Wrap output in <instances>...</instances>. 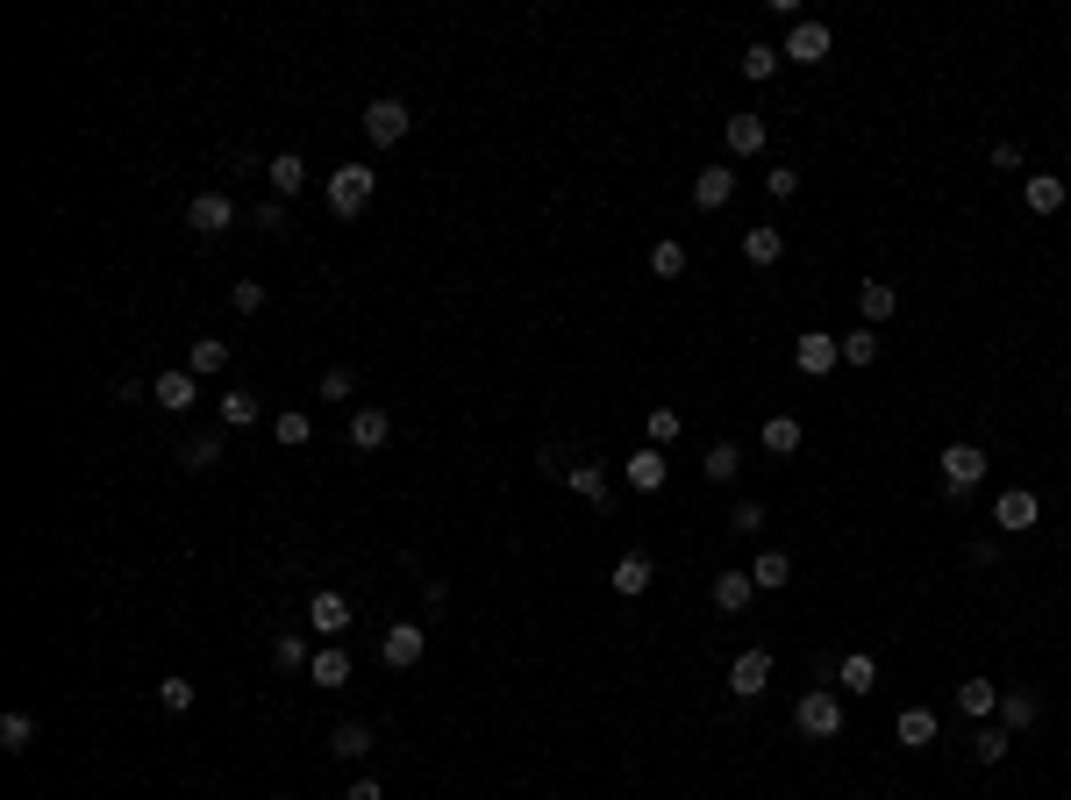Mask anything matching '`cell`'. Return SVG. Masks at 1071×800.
<instances>
[{
	"instance_id": "1",
	"label": "cell",
	"mask_w": 1071,
	"mask_h": 800,
	"mask_svg": "<svg viewBox=\"0 0 1071 800\" xmlns=\"http://www.w3.org/2000/svg\"><path fill=\"white\" fill-rule=\"evenodd\" d=\"M372 187H379V172H372V165H336V172H329V207H336L343 221H350V215H365Z\"/></svg>"
},
{
	"instance_id": "38",
	"label": "cell",
	"mask_w": 1071,
	"mask_h": 800,
	"mask_svg": "<svg viewBox=\"0 0 1071 800\" xmlns=\"http://www.w3.org/2000/svg\"><path fill=\"white\" fill-rule=\"evenodd\" d=\"M179 458H187V472H215V465L229 458V450H221V436H193L187 450H179Z\"/></svg>"
},
{
	"instance_id": "49",
	"label": "cell",
	"mask_w": 1071,
	"mask_h": 800,
	"mask_svg": "<svg viewBox=\"0 0 1071 800\" xmlns=\"http://www.w3.org/2000/svg\"><path fill=\"white\" fill-rule=\"evenodd\" d=\"M257 229H265V237H279V229H286V201H265V207H257Z\"/></svg>"
},
{
	"instance_id": "11",
	"label": "cell",
	"mask_w": 1071,
	"mask_h": 800,
	"mask_svg": "<svg viewBox=\"0 0 1071 800\" xmlns=\"http://www.w3.org/2000/svg\"><path fill=\"white\" fill-rule=\"evenodd\" d=\"M307 630H322V636H329V644H336V636H343V630H350V600H343V594H336V586H322V594L307 600Z\"/></svg>"
},
{
	"instance_id": "27",
	"label": "cell",
	"mask_w": 1071,
	"mask_h": 800,
	"mask_svg": "<svg viewBox=\"0 0 1071 800\" xmlns=\"http://www.w3.org/2000/svg\"><path fill=\"white\" fill-rule=\"evenodd\" d=\"M800 443H807V429H800L793 415H765V450L772 458H793Z\"/></svg>"
},
{
	"instance_id": "30",
	"label": "cell",
	"mask_w": 1071,
	"mask_h": 800,
	"mask_svg": "<svg viewBox=\"0 0 1071 800\" xmlns=\"http://www.w3.org/2000/svg\"><path fill=\"white\" fill-rule=\"evenodd\" d=\"M221 365H229V343H215V336L187 343V372H193V379H215Z\"/></svg>"
},
{
	"instance_id": "22",
	"label": "cell",
	"mask_w": 1071,
	"mask_h": 800,
	"mask_svg": "<svg viewBox=\"0 0 1071 800\" xmlns=\"http://www.w3.org/2000/svg\"><path fill=\"white\" fill-rule=\"evenodd\" d=\"M1064 179H1057V172H1036V179H1029V187H1021V201H1029V215H1057V207H1064Z\"/></svg>"
},
{
	"instance_id": "9",
	"label": "cell",
	"mask_w": 1071,
	"mask_h": 800,
	"mask_svg": "<svg viewBox=\"0 0 1071 800\" xmlns=\"http://www.w3.org/2000/svg\"><path fill=\"white\" fill-rule=\"evenodd\" d=\"M229 221H237V201H229V193H193L187 201V229L193 237H221Z\"/></svg>"
},
{
	"instance_id": "15",
	"label": "cell",
	"mask_w": 1071,
	"mask_h": 800,
	"mask_svg": "<svg viewBox=\"0 0 1071 800\" xmlns=\"http://www.w3.org/2000/svg\"><path fill=\"white\" fill-rule=\"evenodd\" d=\"M664 479H672V458H664L658 443H643V450L629 458V486H636V494H658Z\"/></svg>"
},
{
	"instance_id": "31",
	"label": "cell",
	"mask_w": 1071,
	"mask_h": 800,
	"mask_svg": "<svg viewBox=\"0 0 1071 800\" xmlns=\"http://www.w3.org/2000/svg\"><path fill=\"white\" fill-rule=\"evenodd\" d=\"M301 187H307V157L301 151H279L272 157V193L286 201V193H301Z\"/></svg>"
},
{
	"instance_id": "34",
	"label": "cell",
	"mask_w": 1071,
	"mask_h": 800,
	"mask_svg": "<svg viewBox=\"0 0 1071 800\" xmlns=\"http://www.w3.org/2000/svg\"><path fill=\"white\" fill-rule=\"evenodd\" d=\"M779 65H786L779 43H743V79H772Z\"/></svg>"
},
{
	"instance_id": "45",
	"label": "cell",
	"mask_w": 1071,
	"mask_h": 800,
	"mask_svg": "<svg viewBox=\"0 0 1071 800\" xmlns=\"http://www.w3.org/2000/svg\"><path fill=\"white\" fill-rule=\"evenodd\" d=\"M350 393H357V372L350 365H329L322 372V401H350Z\"/></svg>"
},
{
	"instance_id": "29",
	"label": "cell",
	"mask_w": 1071,
	"mask_h": 800,
	"mask_svg": "<svg viewBox=\"0 0 1071 800\" xmlns=\"http://www.w3.org/2000/svg\"><path fill=\"white\" fill-rule=\"evenodd\" d=\"M257 415H265V401H257L251 386H229V393H221V422H229V429H251Z\"/></svg>"
},
{
	"instance_id": "35",
	"label": "cell",
	"mask_w": 1071,
	"mask_h": 800,
	"mask_svg": "<svg viewBox=\"0 0 1071 800\" xmlns=\"http://www.w3.org/2000/svg\"><path fill=\"white\" fill-rule=\"evenodd\" d=\"M272 436H279V443H286V450H301V443H307V436H315V422H307V415H301V408H279V415H272Z\"/></svg>"
},
{
	"instance_id": "39",
	"label": "cell",
	"mask_w": 1071,
	"mask_h": 800,
	"mask_svg": "<svg viewBox=\"0 0 1071 800\" xmlns=\"http://www.w3.org/2000/svg\"><path fill=\"white\" fill-rule=\"evenodd\" d=\"M29 736H36V722L22 715V708H15V715H0V750H8V758H22V750H29Z\"/></svg>"
},
{
	"instance_id": "6",
	"label": "cell",
	"mask_w": 1071,
	"mask_h": 800,
	"mask_svg": "<svg viewBox=\"0 0 1071 800\" xmlns=\"http://www.w3.org/2000/svg\"><path fill=\"white\" fill-rule=\"evenodd\" d=\"M800 736H843V700L829 694V686H815V694L800 700Z\"/></svg>"
},
{
	"instance_id": "24",
	"label": "cell",
	"mask_w": 1071,
	"mask_h": 800,
	"mask_svg": "<svg viewBox=\"0 0 1071 800\" xmlns=\"http://www.w3.org/2000/svg\"><path fill=\"white\" fill-rule=\"evenodd\" d=\"M957 708H965L971 722L1000 715V686H993V680H965V686H957Z\"/></svg>"
},
{
	"instance_id": "36",
	"label": "cell",
	"mask_w": 1071,
	"mask_h": 800,
	"mask_svg": "<svg viewBox=\"0 0 1071 800\" xmlns=\"http://www.w3.org/2000/svg\"><path fill=\"white\" fill-rule=\"evenodd\" d=\"M650 272H658V279H679V272H686V243H679V237L650 243Z\"/></svg>"
},
{
	"instance_id": "12",
	"label": "cell",
	"mask_w": 1071,
	"mask_h": 800,
	"mask_svg": "<svg viewBox=\"0 0 1071 800\" xmlns=\"http://www.w3.org/2000/svg\"><path fill=\"white\" fill-rule=\"evenodd\" d=\"M729 201H736V172L729 165H700L693 172V207L714 215V207H729Z\"/></svg>"
},
{
	"instance_id": "44",
	"label": "cell",
	"mask_w": 1071,
	"mask_h": 800,
	"mask_svg": "<svg viewBox=\"0 0 1071 800\" xmlns=\"http://www.w3.org/2000/svg\"><path fill=\"white\" fill-rule=\"evenodd\" d=\"M1007 744H1015L1007 729H979V736H971V750H979V765H1000V758H1007Z\"/></svg>"
},
{
	"instance_id": "37",
	"label": "cell",
	"mask_w": 1071,
	"mask_h": 800,
	"mask_svg": "<svg viewBox=\"0 0 1071 800\" xmlns=\"http://www.w3.org/2000/svg\"><path fill=\"white\" fill-rule=\"evenodd\" d=\"M843 365H879V329H851V336H843Z\"/></svg>"
},
{
	"instance_id": "25",
	"label": "cell",
	"mask_w": 1071,
	"mask_h": 800,
	"mask_svg": "<svg viewBox=\"0 0 1071 800\" xmlns=\"http://www.w3.org/2000/svg\"><path fill=\"white\" fill-rule=\"evenodd\" d=\"M743 257H750V265H779V257H786V229H772V221H757V229L743 237Z\"/></svg>"
},
{
	"instance_id": "32",
	"label": "cell",
	"mask_w": 1071,
	"mask_h": 800,
	"mask_svg": "<svg viewBox=\"0 0 1071 800\" xmlns=\"http://www.w3.org/2000/svg\"><path fill=\"white\" fill-rule=\"evenodd\" d=\"M700 472H707L714 486H729V479L743 472V458H736V443H707V458H700Z\"/></svg>"
},
{
	"instance_id": "21",
	"label": "cell",
	"mask_w": 1071,
	"mask_h": 800,
	"mask_svg": "<svg viewBox=\"0 0 1071 800\" xmlns=\"http://www.w3.org/2000/svg\"><path fill=\"white\" fill-rule=\"evenodd\" d=\"M307 680H315V686H350V650L322 644V650H315V664H307Z\"/></svg>"
},
{
	"instance_id": "4",
	"label": "cell",
	"mask_w": 1071,
	"mask_h": 800,
	"mask_svg": "<svg viewBox=\"0 0 1071 800\" xmlns=\"http://www.w3.org/2000/svg\"><path fill=\"white\" fill-rule=\"evenodd\" d=\"M829 51H836L829 22H793V29H786V65H821Z\"/></svg>"
},
{
	"instance_id": "48",
	"label": "cell",
	"mask_w": 1071,
	"mask_h": 800,
	"mask_svg": "<svg viewBox=\"0 0 1071 800\" xmlns=\"http://www.w3.org/2000/svg\"><path fill=\"white\" fill-rule=\"evenodd\" d=\"M229 301H237V315H257V307H265V287H257V279H237Z\"/></svg>"
},
{
	"instance_id": "41",
	"label": "cell",
	"mask_w": 1071,
	"mask_h": 800,
	"mask_svg": "<svg viewBox=\"0 0 1071 800\" xmlns=\"http://www.w3.org/2000/svg\"><path fill=\"white\" fill-rule=\"evenodd\" d=\"M157 708H165V715H187V708H193V680H179V672L157 680Z\"/></svg>"
},
{
	"instance_id": "43",
	"label": "cell",
	"mask_w": 1071,
	"mask_h": 800,
	"mask_svg": "<svg viewBox=\"0 0 1071 800\" xmlns=\"http://www.w3.org/2000/svg\"><path fill=\"white\" fill-rule=\"evenodd\" d=\"M272 658L286 664V672H307V664H315V650H307V636H293V630H286V636L272 644Z\"/></svg>"
},
{
	"instance_id": "17",
	"label": "cell",
	"mask_w": 1071,
	"mask_h": 800,
	"mask_svg": "<svg viewBox=\"0 0 1071 800\" xmlns=\"http://www.w3.org/2000/svg\"><path fill=\"white\" fill-rule=\"evenodd\" d=\"M650 580H658V564H650L643 550H629V558H614V594H622V600L650 594Z\"/></svg>"
},
{
	"instance_id": "2",
	"label": "cell",
	"mask_w": 1071,
	"mask_h": 800,
	"mask_svg": "<svg viewBox=\"0 0 1071 800\" xmlns=\"http://www.w3.org/2000/svg\"><path fill=\"white\" fill-rule=\"evenodd\" d=\"M986 450H979V443H951V450H943V486H951L957 500L971 494V486H979V479H986Z\"/></svg>"
},
{
	"instance_id": "33",
	"label": "cell",
	"mask_w": 1071,
	"mask_h": 800,
	"mask_svg": "<svg viewBox=\"0 0 1071 800\" xmlns=\"http://www.w3.org/2000/svg\"><path fill=\"white\" fill-rule=\"evenodd\" d=\"M564 486H572L578 500H594V508L608 500V472H600V465H572V472H564Z\"/></svg>"
},
{
	"instance_id": "7",
	"label": "cell",
	"mask_w": 1071,
	"mask_h": 800,
	"mask_svg": "<svg viewBox=\"0 0 1071 800\" xmlns=\"http://www.w3.org/2000/svg\"><path fill=\"white\" fill-rule=\"evenodd\" d=\"M993 522H1000V529H1007V536H1029V529H1036V522H1043V500H1036V494H1029V486H1007V494H1000V500H993Z\"/></svg>"
},
{
	"instance_id": "18",
	"label": "cell",
	"mask_w": 1071,
	"mask_h": 800,
	"mask_svg": "<svg viewBox=\"0 0 1071 800\" xmlns=\"http://www.w3.org/2000/svg\"><path fill=\"white\" fill-rule=\"evenodd\" d=\"M857 307H865V322H871V329L893 322V315H901V287H885V279H865V287H857Z\"/></svg>"
},
{
	"instance_id": "20",
	"label": "cell",
	"mask_w": 1071,
	"mask_h": 800,
	"mask_svg": "<svg viewBox=\"0 0 1071 800\" xmlns=\"http://www.w3.org/2000/svg\"><path fill=\"white\" fill-rule=\"evenodd\" d=\"M893 736H901V750H929L935 744V708H901Z\"/></svg>"
},
{
	"instance_id": "14",
	"label": "cell",
	"mask_w": 1071,
	"mask_h": 800,
	"mask_svg": "<svg viewBox=\"0 0 1071 800\" xmlns=\"http://www.w3.org/2000/svg\"><path fill=\"white\" fill-rule=\"evenodd\" d=\"M707 594H714V608H722V614H743L750 600H757V580H750V572H714Z\"/></svg>"
},
{
	"instance_id": "13",
	"label": "cell",
	"mask_w": 1071,
	"mask_h": 800,
	"mask_svg": "<svg viewBox=\"0 0 1071 800\" xmlns=\"http://www.w3.org/2000/svg\"><path fill=\"white\" fill-rule=\"evenodd\" d=\"M151 393H157V408H165V415H187L193 401H201V379L179 365V372H157V386H151Z\"/></svg>"
},
{
	"instance_id": "50",
	"label": "cell",
	"mask_w": 1071,
	"mask_h": 800,
	"mask_svg": "<svg viewBox=\"0 0 1071 800\" xmlns=\"http://www.w3.org/2000/svg\"><path fill=\"white\" fill-rule=\"evenodd\" d=\"M343 800H386V786H379L372 772H365V779H350V793H343Z\"/></svg>"
},
{
	"instance_id": "19",
	"label": "cell",
	"mask_w": 1071,
	"mask_h": 800,
	"mask_svg": "<svg viewBox=\"0 0 1071 800\" xmlns=\"http://www.w3.org/2000/svg\"><path fill=\"white\" fill-rule=\"evenodd\" d=\"M386 436H393V415L386 408H357L350 415V443H357V450H386Z\"/></svg>"
},
{
	"instance_id": "42",
	"label": "cell",
	"mask_w": 1071,
	"mask_h": 800,
	"mask_svg": "<svg viewBox=\"0 0 1071 800\" xmlns=\"http://www.w3.org/2000/svg\"><path fill=\"white\" fill-rule=\"evenodd\" d=\"M679 429H686L679 408H650V443H658V450H672V443H679Z\"/></svg>"
},
{
	"instance_id": "10",
	"label": "cell",
	"mask_w": 1071,
	"mask_h": 800,
	"mask_svg": "<svg viewBox=\"0 0 1071 800\" xmlns=\"http://www.w3.org/2000/svg\"><path fill=\"white\" fill-rule=\"evenodd\" d=\"M772 686V650H736V664H729V694L736 700H757Z\"/></svg>"
},
{
	"instance_id": "16",
	"label": "cell",
	"mask_w": 1071,
	"mask_h": 800,
	"mask_svg": "<svg viewBox=\"0 0 1071 800\" xmlns=\"http://www.w3.org/2000/svg\"><path fill=\"white\" fill-rule=\"evenodd\" d=\"M1036 722H1043V700L1029 694V686H1015V694H1000V729H1007V736L1036 729Z\"/></svg>"
},
{
	"instance_id": "47",
	"label": "cell",
	"mask_w": 1071,
	"mask_h": 800,
	"mask_svg": "<svg viewBox=\"0 0 1071 800\" xmlns=\"http://www.w3.org/2000/svg\"><path fill=\"white\" fill-rule=\"evenodd\" d=\"M765 193H772V201H793V193H800V172L793 165H772L765 172Z\"/></svg>"
},
{
	"instance_id": "46",
	"label": "cell",
	"mask_w": 1071,
	"mask_h": 800,
	"mask_svg": "<svg viewBox=\"0 0 1071 800\" xmlns=\"http://www.w3.org/2000/svg\"><path fill=\"white\" fill-rule=\"evenodd\" d=\"M729 522H736V536H757V529H765V500H736Z\"/></svg>"
},
{
	"instance_id": "3",
	"label": "cell",
	"mask_w": 1071,
	"mask_h": 800,
	"mask_svg": "<svg viewBox=\"0 0 1071 800\" xmlns=\"http://www.w3.org/2000/svg\"><path fill=\"white\" fill-rule=\"evenodd\" d=\"M408 129H415L408 101H393V93H386V101H372V107H365V137H372L379 151H393V143L408 137Z\"/></svg>"
},
{
	"instance_id": "26",
	"label": "cell",
	"mask_w": 1071,
	"mask_h": 800,
	"mask_svg": "<svg viewBox=\"0 0 1071 800\" xmlns=\"http://www.w3.org/2000/svg\"><path fill=\"white\" fill-rule=\"evenodd\" d=\"M765 151V115H729V157H757Z\"/></svg>"
},
{
	"instance_id": "8",
	"label": "cell",
	"mask_w": 1071,
	"mask_h": 800,
	"mask_svg": "<svg viewBox=\"0 0 1071 800\" xmlns=\"http://www.w3.org/2000/svg\"><path fill=\"white\" fill-rule=\"evenodd\" d=\"M422 650H429V630H422V622H393L386 644H379V658H386L393 672H415V664H422Z\"/></svg>"
},
{
	"instance_id": "23",
	"label": "cell",
	"mask_w": 1071,
	"mask_h": 800,
	"mask_svg": "<svg viewBox=\"0 0 1071 800\" xmlns=\"http://www.w3.org/2000/svg\"><path fill=\"white\" fill-rule=\"evenodd\" d=\"M329 758H343V765H365V758H372V729H365V722H343V729L329 736Z\"/></svg>"
},
{
	"instance_id": "28",
	"label": "cell",
	"mask_w": 1071,
	"mask_h": 800,
	"mask_svg": "<svg viewBox=\"0 0 1071 800\" xmlns=\"http://www.w3.org/2000/svg\"><path fill=\"white\" fill-rule=\"evenodd\" d=\"M750 580H757V594H779V586L793 580V558H786V550H757V564H750Z\"/></svg>"
},
{
	"instance_id": "5",
	"label": "cell",
	"mask_w": 1071,
	"mask_h": 800,
	"mask_svg": "<svg viewBox=\"0 0 1071 800\" xmlns=\"http://www.w3.org/2000/svg\"><path fill=\"white\" fill-rule=\"evenodd\" d=\"M793 365H800L807 379L836 372V365H843V336H829V329H807V336L793 343Z\"/></svg>"
},
{
	"instance_id": "40",
	"label": "cell",
	"mask_w": 1071,
	"mask_h": 800,
	"mask_svg": "<svg viewBox=\"0 0 1071 800\" xmlns=\"http://www.w3.org/2000/svg\"><path fill=\"white\" fill-rule=\"evenodd\" d=\"M871 680H879V664H871L865 650H851V658H843V694H871Z\"/></svg>"
}]
</instances>
